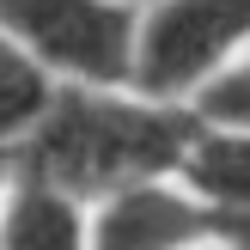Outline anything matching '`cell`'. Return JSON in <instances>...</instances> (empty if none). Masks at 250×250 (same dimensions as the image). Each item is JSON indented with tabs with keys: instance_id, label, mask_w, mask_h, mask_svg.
Listing matches in <instances>:
<instances>
[{
	"instance_id": "6da1fadb",
	"label": "cell",
	"mask_w": 250,
	"mask_h": 250,
	"mask_svg": "<svg viewBox=\"0 0 250 250\" xmlns=\"http://www.w3.org/2000/svg\"><path fill=\"white\" fill-rule=\"evenodd\" d=\"M195 141L202 116L189 104H159L134 85H55L43 122L12 146L6 165L98 208L104 195L177 177Z\"/></svg>"
},
{
	"instance_id": "7a4b0ae2",
	"label": "cell",
	"mask_w": 250,
	"mask_h": 250,
	"mask_svg": "<svg viewBox=\"0 0 250 250\" xmlns=\"http://www.w3.org/2000/svg\"><path fill=\"white\" fill-rule=\"evenodd\" d=\"M250 49V0H141L128 85L159 104H189Z\"/></svg>"
},
{
	"instance_id": "3957f363",
	"label": "cell",
	"mask_w": 250,
	"mask_h": 250,
	"mask_svg": "<svg viewBox=\"0 0 250 250\" xmlns=\"http://www.w3.org/2000/svg\"><path fill=\"white\" fill-rule=\"evenodd\" d=\"M141 0H0V31L55 85H128Z\"/></svg>"
},
{
	"instance_id": "277c9868",
	"label": "cell",
	"mask_w": 250,
	"mask_h": 250,
	"mask_svg": "<svg viewBox=\"0 0 250 250\" xmlns=\"http://www.w3.org/2000/svg\"><path fill=\"white\" fill-rule=\"evenodd\" d=\"M232 238H238V208H220L183 177H165L104 195L92 208L85 250H232Z\"/></svg>"
},
{
	"instance_id": "5b68a950",
	"label": "cell",
	"mask_w": 250,
	"mask_h": 250,
	"mask_svg": "<svg viewBox=\"0 0 250 250\" xmlns=\"http://www.w3.org/2000/svg\"><path fill=\"white\" fill-rule=\"evenodd\" d=\"M92 208L12 165L0 183V250H85Z\"/></svg>"
},
{
	"instance_id": "8992f818",
	"label": "cell",
	"mask_w": 250,
	"mask_h": 250,
	"mask_svg": "<svg viewBox=\"0 0 250 250\" xmlns=\"http://www.w3.org/2000/svg\"><path fill=\"white\" fill-rule=\"evenodd\" d=\"M177 177L220 208H250V134L244 128H202V141L189 146Z\"/></svg>"
},
{
	"instance_id": "52a82bcc",
	"label": "cell",
	"mask_w": 250,
	"mask_h": 250,
	"mask_svg": "<svg viewBox=\"0 0 250 250\" xmlns=\"http://www.w3.org/2000/svg\"><path fill=\"white\" fill-rule=\"evenodd\" d=\"M49 98H55V80L0 31V153H6V159H12V146L43 122Z\"/></svg>"
},
{
	"instance_id": "ba28073f",
	"label": "cell",
	"mask_w": 250,
	"mask_h": 250,
	"mask_svg": "<svg viewBox=\"0 0 250 250\" xmlns=\"http://www.w3.org/2000/svg\"><path fill=\"white\" fill-rule=\"evenodd\" d=\"M189 110L202 116V128H244L250 134V49L189 98Z\"/></svg>"
},
{
	"instance_id": "9c48e42d",
	"label": "cell",
	"mask_w": 250,
	"mask_h": 250,
	"mask_svg": "<svg viewBox=\"0 0 250 250\" xmlns=\"http://www.w3.org/2000/svg\"><path fill=\"white\" fill-rule=\"evenodd\" d=\"M6 171H12V165H6V153H0V183H6Z\"/></svg>"
}]
</instances>
